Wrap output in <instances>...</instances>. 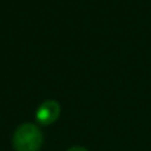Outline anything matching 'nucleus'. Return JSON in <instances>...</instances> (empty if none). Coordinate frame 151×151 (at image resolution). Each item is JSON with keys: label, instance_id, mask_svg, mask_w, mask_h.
<instances>
[{"label": "nucleus", "instance_id": "3", "mask_svg": "<svg viewBox=\"0 0 151 151\" xmlns=\"http://www.w3.org/2000/svg\"><path fill=\"white\" fill-rule=\"evenodd\" d=\"M66 151H88V150L84 148V147H78V145H76V147H70V148H68Z\"/></svg>", "mask_w": 151, "mask_h": 151}, {"label": "nucleus", "instance_id": "1", "mask_svg": "<svg viewBox=\"0 0 151 151\" xmlns=\"http://www.w3.org/2000/svg\"><path fill=\"white\" fill-rule=\"evenodd\" d=\"M12 145L15 151H40L43 145V134L34 123H22L13 134Z\"/></svg>", "mask_w": 151, "mask_h": 151}, {"label": "nucleus", "instance_id": "2", "mask_svg": "<svg viewBox=\"0 0 151 151\" xmlns=\"http://www.w3.org/2000/svg\"><path fill=\"white\" fill-rule=\"evenodd\" d=\"M60 113H62V109L57 101L46 100L35 110V119L40 125H51L59 119Z\"/></svg>", "mask_w": 151, "mask_h": 151}]
</instances>
